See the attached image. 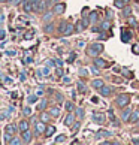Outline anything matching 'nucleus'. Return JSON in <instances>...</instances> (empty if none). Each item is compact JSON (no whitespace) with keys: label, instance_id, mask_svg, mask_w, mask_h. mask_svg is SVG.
Wrapping results in <instances>:
<instances>
[{"label":"nucleus","instance_id":"obj_1","mask_svg":"<svg viewBox=\"0 0 139 145\" xmlns=\"http://www.w3.org/2000/svg\"><path fill=\"white\" fill-rule=\"evenodd\" d=\"M129 102H130V96L129 94H120L117 97V105L120 108H126L129 105Z\"/></svg>","mask_w":139,"mask_h":145},{"label":"nucleus","instance_id":"obj_2","mask_svg":"<svg viewBox=\"0 0 139 145\" xmlns=\"http://www.w3.org/2000/svg\"><path fill=\"white\" fill-rule=\"evenodd\" d=\"M102 51H103V45H102V43H93V45L90 46V50H88V54L96 55L97 52H102Z\"/></svg>","mask_w":139,"mask_h":145},{"label":"nucleus","instance_id":"obj_3","mask_svg":"<svg viewBox=\"0 0 139 145\" xmlns=\"http://www.w3.org/2000/svg\"><path fill=\"white\" fill-rule=\"evenodd\" d=\"M130 38H132V33H130L129 30L123 29V30H121V41H123V42H129Z\"/></svg>","mask_w":139,"mask_h":145},{"label":"nucleus","instance_id":"obj_4","mask_svg":"<svg viewBox=\"0 0 139 145\" xmlns=\"http://www.w3.org/2000/svg\"><path fill=\"white\" fill-rule=\"evenodd\" d=\"M64 9H66L64 3H57V5L54 6V14L60 15V14H63V12H64Z\"/></svg>","mask_w":139,"mask_h":145},{"label":"nucleus","instance_id":"obj_5","mask_svg":"<svg viewBox=\"0 0 139 145\" xmlns=\"http://www.w3.org/2000/svg\"><path fill=\"white\" fill-rule=\"evenodd\" d=\"M112 133L111 132H108V130H99L96 133V139H102V138H108V136H111Z\"/></svg>","mask_w":139,"mask_h":145},{"label":"nucleus","instance_id":"obj_6","mask_svg":"<svg viewBox=\"0 0 139 145\" xmlns=\"http://www.w3.org/2000/svg\"><path fill=\"white\" fill-rule=\"evenodd\" d=\"M93 120L96 123H103L105 121V115L103 114H93Z\"/></svg>","mask_w":139,"mask_h":145},{"label":"nucleus","instance_id":"obj_7","mask_svg":"<svg viewBox=\"0 0 139 145\" xmlns=\"http://www.w3.org/2000/svg\"><path fill=\"white\" fill-rule=\"evenodd\" d=\"M30 141H31V133H30V132H23V142H30Z\"/></svg>","mask_w":139,"mask_h":145},{"label":"nucleus","instance_id":"obj_8","mask_svg":"<svg viewBox=\"0 0 139 145\" xmlns=\"http://www.w3.org/2000/svg\"><path fill=\"white\" fill-rule=\"evenodd\" d=\"M94 64H96V66H99V67H102V69H103V67H108V63H106L105 60H102V58H96Z\"/></svg>","mask_w":139,"mask_h":145},{"label":"nucleus","instance_id":"obj_9","mask_svg":"<svg viewBox=\"0 0 139 145\" xmlns=\"http://www.w3.org/2000/svg\"><path fill=\"white\" fill-rule=\"evenodd\" d=\"M73 120H75V117H73V114H67L66 120H64V124H66V126H72Z\"/></svg>","mask_w":139,"mask_h":145},{"label":"nucleus","instance_id":"obj_10","mask_svg":"<svg viewBox=\"0 0 139 145\" xmlns=\"http://www.w3.org/2000/svg\"><path fill=\"white\" fill-rule=\"evenodd\" d=\"M73 30H75V27H73L72 24H67V26H66V30L63 31V34H64V36H69V34H70Z\"/></svg>","mask_w":139,"mask_h":145},{"label":"nucleus","instance_id":"obj_11","mask_svg":"<svg viewBox=\"0 0 139 145\" xmlns=\"http://www.w3.org/2000/svg\"><path fill=\"white\" fill-rule=\"evenodd\" d=\"M93 87L100 90V88L103 87V81H102V79H96V81H93Z\"/></svg>","mask_w":139,"mask_h":145},{"label":"nucleus","instance_id":"obj_12","mask_svg":"<svg viewBox=\"0 0 139 145\" xmlns=\"http://www.w3.org/2000/svg\"><path fill=\"white\" fill-rule=\"evenodd\" d=\"M19 130H21V132H27L28 130V123L27 121H21V123H19Z\"/></svg>","mask_w":139,"mask_h":145},{"label":"nucleus","instance_id":"obj_13","mask_svg":"<svg viewBox=\"0 0 139 145\" xmlns=\"http://www.w3.org/2000/svg\"><path fill=\"white\" fill-rule=\"evenodd\" d=\"M45 130V124L43 123H38L36 124V133H42Z\"/></svg>","mask_w":139,"mask_h":145},{"label":"nucleus","instance_id":"obj_14","mask_svg":"<svg viewBox=\"0 0 139 145\" xmlns=\"http://www.w3.org/2000/svg\"><path fill=\"white\" fill-rule=\"evenodd\" d=\"M54 132H55V127H54V126H50V127L46 129V130H45V135H46L48 138H50L51 135H54Z\"/></svg>","mask_w":139,"mask_h":145},{"label":"nucleus","instance_id":"obj_15","mask_svg":"<svg viewBox=\"0 0 139 145\" xmlns=\"http://www.w3.org/2000/svg\"><path fill=\"white\" fill-rule=\"evenodd\" d=\"M5 130L8 132V133H15V130H17V127L14 126V124H9V126H6Z\"/></svg>","mask_w":139,"mask_h":145},{"label":"nucleus","instance_id":"obj_16","mask_svg":"<svg viewBox=\"0 0 139 145\" xmlns=\"http://www.w3.org/2000/svg\"><path fill=\"white\" fill-rule=\"evenodd\" d=\"M109 93H111V90H109L108 87H105V85H103V87L100 88V94H102V96H108Z\"/></svg>","mask_w":139,"mask_h":145},{"label":"nucleus","instance_id":"obj_17","mask_svg":"<svg viewBox=\"0 0 139 145\" xmlns=\"http://www.w3.org/2000/svg\"><path fill=\"white\" fill-rule=\"evenodd\" d=\"M50 114H52V117H58L60 115V109H58V108H51Z\"/></svg>","mask_w":139,"mask_h":145},{"label":"nucleus","instance_id":"obj_18","mask_svg":"<svg viewBox=\"0 0 139 145\" xmlns=\"http://www.w3.org/2000/svg\"><path fill=\"white\" fill-rule=\"evenodd\" d=\"M43 9H45V2H39L35 6V11H43Z\"/></svg>","mask_w":139,"mask_h":145},{"label":"nucleus","instance_id":"obj_19","mask_svg":"<svg viewBox=\"0 0 139 145\" xmlns=\"http://www.w3.org/2000/svg\"><path fill=\"white\" fill-rule=\"evenodd\" d=\"M75 29H76V31H82L85 27H84V24H82V21H79V23H76V26H75Z\"/></svg>","mask_w":139,"mask_h":145},{"label":"nucleus","instance_id":"obj_20","mask_svg":"<svg viewBox=\"0 0 139 145\" xmlns=\"http://www.w3.org/2000/svg\"><path fill=\"white\" fill-rule=\"evenodd\" d=\"M88 18H90V21H91V23H96L97 21V14H96V12H91Z\"/></svg>","mask_w":139,"mask_h":145},{"label":"nucleus","instance_id":"obj_21","mask_svg":"<svg viewBox=\"0 0 139 145\" xmlns=\"http://www.w3.org/2000/svg\"><path fill=\"white\" fill-rule=\"evenodd\" d=\"M129 114H130V109H126L124 112H123L121 118H123V120H126V121H127V120H130V118H129Z\"/></svg>","mask_w":139,"mask_h":145},{"label":"nucleus","instance_id":"obj_22","mask_svg":"<svg viewBox=\"0 0 139 145\" xmlns=\"http://www.w3.org/2000/svg\"><path fill=\"white\" fill-rule=\"evenodd\" d=\"M138 120H139V111H136V112H135V114L132 115L130 121H132V123H135V121H138Z\"/></svg>","mask_w":139,"mask_h":145},{"label":"nucleus","instance_id":"obj_23","mask_svg":"<svg viewBox=\"0 0 139 145\" xmlns=\"http://www.w3.org/2000/svg\"><path fill=\"white\" fill-rule=\"evenodd\" d=\"M76 114H78L79 118H84V109L82 108H78V109H76Z\"/></svg>","mask_w":139,"mask_h":145},{"label":"nucleus","instance_id":"obj_24","mask_svg":"<svg viewBox=\"0 0 139 145\" xmlns=\"http://www.w3.org/2000/svg\"><path fill=\"white\" fill-rule=\"evenodd\" d=\"M115 6L121 9V8H124V2H123V0H115Z\"/></svg>","mask_w":139,"mask_h":145},{"label":"nucleus","instance_id":"obj_25","mask_svg":"<svg viewBox=\"0 0 139 145\" xmlns=\"http://www.w3.org/2000/svg\"><path fill=\"white\" fill-rule=\"evenodd\" d=\"M66 26H67V24H66V23H61V24H60V27H58V30H60V33H61V34H63V31H64V30H66Z\"/></svg>","mask_w":139,"mask_h":145},{"label":"nucleus","instance_id":"obj_26","mask_svg":"<svg viewBox=\"0 0 139 145\" xmlns=\"http://www.w3.org/2000/svg\"><path fill=\"white\" fill-rule=\"evenodd\" d=\"M38 102V96H30L28 97V103H36Z\"/></svg>","mask_w":139,"mask_h":145},{"label":"nucleus","instance_id":"obj_27","mask_svg":"<svg viewBox=\"0 0 139 145\" xmlns=\"http://www.w3.org/2000/svg\"><path fill=\"white\" fill-rule=\"evenodd\" d=\"M109 29V23L108 21H103V23H102V29L100 30H108Z\"/></svg>","mask_w":139,"mask_h":145},{"label":"nucleus","instance_id":"obj_28","mask_svg":"<svg viewBox=\"0 0 139 145\" xmlns=\"http://www.w3.org/2000/svg\"><path fill=\"white\" fill-rule=\"evenodd\" d=\"M33 34H35V31H28V33L24 34V39H31V38H33Z\"/></svg>","mask_w":139,"mask_h":145},{"label":"nucleus","instance_id":"obj_29","mask_svg":"<svg viewBox=\"0 0 139 145\" xmlns=\"http://www.w3.org/2000/svg\"><path fill=\"white\" fill-rule=\"evenodd\" d=\"M64 138H66L64 135H60V136H57V138H55V142H57V144H58V142H63V141H64Z\"/></svg>","mask_w":139,"mask_h":145},{"label":"nucleus","instance_id":"obj_30","mask_svg":"<svg viewBox=\"0 0 139 145\" xmlns=\"http://www.w3.org/2000/svg\"><path fill=\"white\" fill-rule=\"evenodd\" d=\"M66 109L70 112V111H73V103H70V102H67L66 103Z\"/></svg>","mask_w":139,"mask_h":145},{"label":"nucleus","instance_id":"obj_31","mask_svg":"<svg viewBox=\"0 0 139 145\" xmlns=\"http://www.w3.org/2000/svg\"><path fill=\"white\" fill-rule=\"evenodd\" d=\"M78 90H79V91H82V93L85 91V85H84L82 82H78Z\"/></svg>","mask_w":139,"mask_h":145},{"label":"nucleus","instance_id":"obj_32","mask_svg":"<svg viewBox=\"0 0 139 145\" xmlns=\"http://www.w3.org/2000/svg\"><path fill=\"white\" fill-rule=\"evenodd\" d=\"M3 141H5V142H11V133L6 132V133H5V139H3Z\"/></svg>","mask_w":139,"mask_h":145},{"label":"nucleus","instance_id":"obj_33","mask_svg":"<svg viewBox=\"0 0 139 145\" xmlns=\"http://www.w3.org/2000/svg\"><path fill=\"white\" fill-rule=\"evenodd\" d=\"M132 50H133V52H135V54H139V43H136V45H133V48H132Z\"/></svg>","mask_w":139,"mask_h":145},{"label":"nucleus","instance_id":"obj_34","mask_svg":"<svg viewBox=\"0 0 139 145\" xmlns=\"http://www.w3.org/2000/svg\"><path fill=\"white\" fill-rule=\"evenodd\" d=\"M54 63H55L58 67H61V66H63V61H61V60H58V58H55V60H54Z\"/></svg>","mask_w":139,"mask_h":145},{"label":"nucleus","instance_id":"obj_35","mask_svg":"<svg viewBox=\"0 0 139 145\" xmlns=\"http://www.w3.org/2000/svg\"><path fill=\"white\" fill-rule=\"evenodd\" d=\"M75 58H76V54H73V52H72V55H70V57L67 58V61H69V63H72V61H73Z\"/></svg>","mask_w":139,"mask_h":145},{"label":"nucleus","instance_id":"obj_36","mask_svg":"<svg viewBox=\"0 0 139 145\" xmlns=\"http://www.w3.org/2000/svg\"><path fill=\"white\" fill-rule=\"evenodd\" d=\"M51 17H52V14H46V15L43 17V21H50V19H51Z\"/></svg>","mask_w":139,"mask_h":145},{"label":"nucleus","instance_id":"obj_37","mask_svg":"<svg viewBox=\"0 0 139 145\" xmlns=\"http://www.w3.org/2000/svg\"><path fill=\"white\" fill-rule=\"evenodd\" d=\"M48 120H50V117H48L46 114H42V121H43V123H46Z\"/></svg>","mask_w":139,"mask_h":145},{"label":"nucleus","instance_id":"obj_38","mask_svg":"<svg viewBox=\"0 0 139 145\" xmlns=\"http://www.w3.org/2000/svg\"><path fill=\"white\" fill-rule=\"evenodd\" d=\"M11 144H14V145H19V144H21V141H19V139H12V141H11Z\"/></svg>","mask_w":139,"mask_h":145},{"label":"nucleus","instance_id":"obj_39","mask_svg":"<svg viewBox=\"0 0 139 145\" xmlns=\"http://www.w3.org/2000/svg\"><path fill=\"white\" fill-rule=\"evenodd\" d=\"M82 24H84V27H87L88 24H90V21H88V19H87V18L84 17V18H82Z\"/></svg>","mask_w":139,"mask_h":145},{"label":"nucleus","instance_id":"obj_40","mask_svg":"<svg viewBox=\"0 0 139 145\" xmlns=\"http://www.w3.org/2000/svg\"><path fill=\"white\" fill-rule=\"evenodd\" d=\"M30 112H31L30 108H24V115H30Z\"/></svg>","mask_w":139,"mask_h":145},{"label":"nucleus","instance_id":"obj_41","mask_svg":"<svg viewBox=\"0 0 139 145\" xmlns=\"http://www.w3.org/2000/svg\"><path fill=\"white\" fill-rule=\"evenodd\" d=\"M5 54H6V55H12V57H14V55H15V51H14V50H11V51H6Z\"/></svg>","mask_w":139,"mask_h":145},{"label":"nucleus","instance_id":"obj_42","mask_svg":"<svg viewBox=\"0 0 139 145\" xmlns=\"http://www.w3.org/2000/svg\"><path fill=\"white\" fill-rule=\"evenodd\" d=\"M45 106H46V102H40L38 108H39V109H43V108H45Z\"/></svg>","mask_w":139,"mask_h":145},{"label":"nucleus","instance_id":"obj_43","mask_svg":"<svg viewBox=\"0 0 139 145\" xmlns=\"http://www.w3.org/2000/svg\"><path fill=\"white\" fill-rule=\"evenodd\" d=\"M19 79H21V81H26V73L21 72V73H19Z\"/></svg>","mask_w":139,"mask_h":145},{"label":"nucleus","instance_id":"obj_44","mask_svg":"<svg viewBox=\"0 0 139 145\" xmlns=\"http://www.w3.org/2000/svg\"><path fill=\"white\" fill-rule=\"evenodd\" d=\"M57 75H58V76L63 75V69H61V67H58V70H57Z\"/></svg>","mask_w":139,"mask_h":145},{"label":"nucleus","instance_id":"obj_45","mask_svg":"<svg viewBox=\"0 0 139 145\" xmlns=\"http://www.w3.org/2000/svg\"><path fill=\"white\" fill-rule=\"evenodd\" d=\"M8 112H9V115H12V114H14V112H15V109H14V108H9V109H8Z\"/></svg>","mask_w":139,"mask_h":145},{"label":"nucleus","instance_id":"obj_46","mask_svg":"<svg viewBox=\"0 0 139 145\" xmlns=\"http://www.w3.org/2000/svg\"><path fill=\"white\" fill-rule=\"evenodd\" d=\"M63 81H64V84H69V82H70V78H67V76H64V79H63Z\"/></svg>","mask_w":139,"mask_h":145},{"label":"nucleus","instance_id":"obj_47","mask_svg":"<svg viewBox=\"0 0 139 145\" xmlns=\"http://www.w3.org/2000/svg\"><path fill=\"white\" fill-rule=\"evenodd\" d=\"M129 23H130V24H132V26H136V21H135V19H133V18H130V19H129Z\"/></svg>","mask_w":139,"mask_h":145},{"label":"nucleus","instance_id":"obj_48","mask_svg":"<svg viewBox=\"0 0 139 145\" xmlns=\"http://www.w3.org/2000/svg\"><path fill=\"white\" fill-rule=\"evenodd\" d=\"M91 102H93V103H99V99H97V97H96V96H94V97H93V99H91Z\"/></svg>","mask_w":139,"mask_h":145},{"label":"nucleus","instance_id":"obj_49","mask_svg":"<svg viewBox=\"0 0 139 145\" xmlns=\"http://www.w3.org/2000/svg\"><path fill=\"white\" fill-rule=\"evenodd\" d=\"M19 2H21V0H12V5H14V6H17Z\"/></svg>","mask_w":139,"mask_h":145},{"label":"nucleus","instance_id":"obj_50","mask_svg":"<svg viewBox=\"0 0 139 145\" xmlns=\"http://www.w3.org/2000/svg\"><path fill=\"white\" fill-rule=\"evenodd\" d=\"M45 30H46V31H51V30H52V26H51V24H50V26H46V27H45Z\"/></svg>","mask_w":139,"mask_h":145},{"label":"nucleus","instance_id":"obj_51","mask_svg":"<svg viewBox=\"0 0 139 145\" xmlns=\"http://www.w3.org/2000/svg\"><path fill=\"white\" fill-rule=\"evenodd\" d=\"M84 45H85V42H84V41H79V43H78V46H79V48H82Z\"/></svg>","mask_w":139,"mask_h":145},{"label":"nucleus","instance_id":"obj_52","mask_svg":"<svg viewBox=\"0 0 139 145\" xmlns=\"http://www.w3.org/2000/svg\"><path fill=\"white\" fill-rule=\"evenodd\" d=\"M78 129H79V123H76V124H75V129H73V133H75V132L78 130Z\"/></svg>","mask_w":139,"mask_h":145},{"label":"nucleus","instance_id":"obj_53","mask_svg":"<svg viewBox=\"0 0 139 145\" xmlns=\"http://www.w3.org/2000/svg\"><path fill=\"white\" fill-rule=\"evenodd\" d=\"M79 73H81V75H87V70H85V69H81Z\"/></svg>","mask_w":139,"mask_h":145},{"label":"nucleus","instance_id":"obj_54","mask_svg":"<svg viewBox=\"0 0 139 145\" xmlns=\"http://www.w3.org/2000/svg\"><path fill=\"white\" fill-rule=\"evenodd\" d=\"M43 73L48 75V73H50V69H48V67H45V69H43Z\"/></svg>","mask_w":139,"mask_h":145},{"label":"nucleus","instance_id":"obj_55","mask_svg":"<svg viewBox=\"0 0 139 145\" xmlns=\"http://www.w3.org/2000/svg\"><path fill=\"white\" fill-rule=\"evenodd\" d=\"M91 72H93V73H99V70H97L96 67H91Z\"/></svg>","mask_w":139,"mask_h":145},{"label":"nucleus","instance_id":"obj_56","mask_svg":"<svg viewBox=\"0 0 139 145\" xmlns=\"http://www.w3.org/2000/svg\"><path fill=\"white\" fill-rule=\"evenodd\" d=\"M124 14H126V15H129V14H130V8H127V9L124 11Z\"/></svg>","mask_w":139,"mask_h":145},{"label":"nucleus","instance_id":"obj_57","mask_svg":"<svg viewBox=\"0 0 139 145\" xmlns=\"http://www.w3.org/2000/svg\"><path fill=\"white\" fill-rule=\"evenodd\" d=\"M133 142H135V144H139V138H138V139H133Z\"/></svg>","mask_w":139,"mask_h":145},{"label":"nucleus","instance_id":"obj_58","mask_svg":"<svg viewBox=\"0 0 139 145\" xmlns=\"http://www.w3.org/2000/svg\"><path fill=\"white\" fill-rule=\"evenodd\" d=\"M123 2H124V3H127V2H129V0H123Z\"/></svg>","mask_w":139,"mask_h":145},{"label":"nucleus","instance_id":"obj_59","mask_svg":"<svg viewBox=\"0 0 139 145\" xmlns=\"http://www.w3.org/2000/svg\"><path fill=\"white\" fill-rule=\"evenodd\" d=\"M2 2H6V0H2Z\"/></svg>","mask_w":139,"mask_h":145},{"label":"nucleus","instance_id":"obj_60","mask_svg":"<svg viewBox=\"0 0 139 145\" xmlns=\"http://www.w3.org/2000/svg\"><path fill=\"white\" fill-rule=\"evenodd\" d=\"M136 2H139V0H136Z\"/></svg>","mask_w":139,"mask_h":145}]
</instances>
